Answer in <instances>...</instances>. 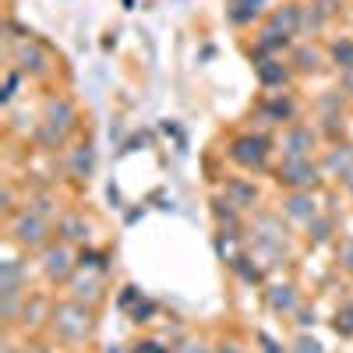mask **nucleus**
I'll return each mask as SVG.
<instances>
[{
	"instance_id": "37",
	"label": "nucleus",
	"mask_w": 353,
	"mask_h": 353,
	"mask_svg": "<svg viewBox=\"0 0 353 353\" xmlns=\"http://www.w3.org/2000/svg\"><path fill=\"white\" fill-rule=\"evenodd\" d=\"M258 339H261V350H265V353H279V346H276V343H272L269 336H265V332H261Z\"/></svg>"
},
{
	"instance_id": "30",
	"label": "nucleus",
	"mask_w": 353,
	"mask_h": 353,
	"mask_svg": "<svg viewBox=\"0 0 353 353\" xmlns=\"http://www.w3.org/2000/svg\"><path fill=\"white\" fill-rule=\"evenodd\" d=\"M25 81V74L18 71V68H11L8 64V71H4V92H0V103H4V106H11L14 99H18V85Z\"/></svg>"
},
{
	"instance_id": "4",
	"label": "nucleus",
	"mask_w": 353,
	"mask_h": 353,
	"mask_svg": "<svg viewBox=\"0 0 353 353\" xmlns=\"http://www.w3.org/2000/svg\"><path fill=\"white\" fill-rule=\"evenodd\" d=\"M53 219H46V216H39V212H32V209H21L18 212H11L8 216V241L18 248V251H43L50 241H53Z\"/></svg>"
},
{
	"instance_id": "36",
	"label": "nucleus",
	"mask_w": 353,
	"mask_h": 353,
	"mask_svg": "<svg viewBox=\"0 0 353 353\" xmlns=\"http://www.w3.org/2000/svg\"><path fill=\"white\" fill-rule=\"evenodd\" d=\"M339 188L346 191V198H353V170H350V173L343 176V181H339Z\"/></svg>"
},
{
	"instance_id": "39",
	"label": "nucleus",
	"mask_w": 353,
	"mask_h": 353,
	"mask_svg": "<svg viewBox=\"0 0 353 353\" xmlns=\"http://www.w3.org/2000/svg\"><path fill=\"white\" fill-rule=\"evenodd\" d=\"M103 353H131V350H128V346H124V343H110V346H106V350H103Z\"/></svg>"
},
{
	"instance_id": "25",
	"label": "nucleus",
	"mask_w": 353,
	"mask_h": 353,
	"mask_svg": "<svg viewBox=\"0 0 353 353\" xmlns=\"http://www.w3.org/2000/svg\"><path fill=\"white\" fill-rule=\"evenodd\" d=\"M346 96L339 92V88H329V92H321L314 103H311V110H314V117H346Z\"/></svg>"
},
{
	"instance_id": "24",
	"label": "nucleus",
	"mask_w": 353,
	"mask_h": 353,
	"mask_svg": "<svg viewBox=\"0 0 353 353\" xmlns=\"http://www.w3.org/2000/svg\"><path fill=\"white\" fill-rule=\"evenodd\" d=\"M325 50H329V64H332L339 74L353 71V36H336Z\"/></svg>"
},
{
	"instance_id": "6",
	"label": "nucleus",
	"mask_w": 353,
	"mask_h": 353,
	"mask_svg": "<svg viewBox=\"0 0 353 353\" xmlns=\"http://www.w3.org/2000/svg\"><path fill=\"white\" fill-rule=\"evenodd\" d=\"M78 254H74V248L71 244H64V241H50L43 251H39V258H36V269H39V276L50 283V286H68V279L78 272Z\"/></svg>"
},
{
	"instance_id": "28",
	"label": "nucleus",
	"mask_w": 353,
	"mask_h": 353,
	"mask_svg": "<svg viewBox=\"0 0 353 353\" xmlns=\"http://www.w3.org/2000/svg\"><path fill=\"white\" fill-rule=\"evenodd\" d=\"M170 353H216V346L205 339V336H184V339H176Z\"/></svg>"
},
{
	"instance_id": "38",
	"label": "nucleus",
	"mask_w": 353,
	"mask_h": 353,
	"mask_svg": "<svg viewBox=\"0 0 353 353\" xmlns=\"http://www.w3.org/2000/svg\"><path fill=\"white\" fill-rule=\"evenodd\" d=\"M0 353H21V346L14 339H4V346H0Z\"/></svg>"
},
{
	"instance_id": "31",
	"label": "nucleus",
	"mask_w": 353,
	"mask_h": 353,
	"mask_svg": "<svg viewBox=\"0 0 353 353\" xmlns=\"http://www.w3.org/2000/svg\"><path fill=\"white\" fill-rule=\"evenodd\" d=\"M290 353H325V346H321V339H314L311 332H297L290 343Z\"/></svg>"
},
{
	"instance_id": "26",
	"label": "nucleus",
	"mask_w": 353,
	"mask_h": 353,
	"mask_svg": "<svg viewBox=\"0 0 353 353\" xmlns=\"http://www.w3.org/2000/svg\"><path fill=\"white\" fill-rule=\"evenodd\" d=\"M325 25H329V14L321 11V8L314 4V0H307V4H304V14H301V36H307V39H311V36H318Z\"/></svg>"
},
{
	"instance_id": "40",
	"label": "nucleus",
	"mask_w": 353,
	"mask_h": 353,
	"mask_svg": "<svg viewBox=\"0 0 353 353\" xmlns=\"http://www.w3.org/2000/svg\"><path fill=\"white\" fill-rule=\"evenodd\" d=\"M57 353H78V350H71V346H64V350H57Z\"/></svg>"
},
{
	"instance_id": "21",
	"label": "nucleus",
	"mask_w": 353,
	"mask_h": 353,
	"mask_svg": "<svg viewBox=\"0 0 353 353\" xmlns=\"http://www.w3.org/2000/svg\"><path fill=\"white\" fill-rule=\"evenodd\" d=\"M265 14H269V0H226V21L237 28L258 25Z\"/></svg>"
},
{
	"instance_id": "19",
	"label": "nucleus",
	"mask_w": 353,
	"mask_h": 353,
	"mask_svg": "<svg viewBox=\"0 0 353 353\" xmlns=\"http://www.w3.org/2000/svg\"><path fill=\"white\" fill-rule=\"evenodd\" d=\"M265 307H269L272 314H279V318L301 311V290H297V283H293V279L272 283L269 290H265Z\"/></svg>"
},
{
	"instance_id": "11",
	"label": "nucleus",
	"mask_w": 353,
	"mask_h": 353,
	"mask_svg": "<svg viewBox=\"0 0 353 353\" xmlns=\"http://www.w3.org/2000/svg\"><path fill=\"white\" fill-rule=\"evenodd\" d=\"M11 68H18L25 78H46L50 74V53L36 39H18L11 46Z\"/></svg>"
},
{
	"instance_id": "20",
	"label": "nucleus",
	"mask_w": 353,
	"mask_h": 353,
	"mask_svg": "<svg viewBox=\"0 0 353 353\" xmlns=\"http://www.w3.org/2000/svg\"><path fill=\"white\" fill-rule=\"evenodd\" d=\"M57 226V241H64L71 248H85L92 241V219H85V212H61Z\"/></svg>"
},
{
	"instance_id": "10",
	"label": "nucleus",
	"mask_w": 353,
	"mask_h": 353,
	"mask_svg": "<svg viewBox=\"0 0 353 353\" xmlns=\"http://www.w3.org/2000/svg\"><path fill=\"white\" fill-rule=\"evenodd\" d=\"M258 121L261 124H272V128H286V124H297L301 117V103L293 99L290 92H265L254 106Z\"/></svg>"
},
{
	"instance_id": "2",
	"label": "nucleus",
	"mask_w": 353,
	"mask_h": 353,
	"mask_svg": "<svg viewBox=\"0 0 353 353\" xmlns=\"http://www.w3.org/2000/svg\"><path fill=\"white\" fill-rule=\"evenodd\" d=\"M46 329H50V336L61 343V346L78 350V346H88V343L96 339L99 318H96V307L64 297V301H53L50 318H46Z\"/></svg>"
},
{
	"instance_id": "27",
	"label": "nucleus",
	"mask_w": 353,
	"mask_h": 353,
	"mask_svg": "<svg viewBox=\"0 0 353 353\" xmlns=\"http://www.w3.org/2000/svg\"><path fill=\"white\" fill-rule=\"evenodd\" d=\"M304 230H307V241H311V244H321V241H329V237H332L336 219H332L329 212H318V216H314Z\"/></svg>"
},
{
	"instance_id": "22",
	"label": "nucleus",
	"mask_w": 353,
	"mask_h": 353,
	"mask_svg": "<svg viewBox=\"0 0 353 353\" xmlns=\"http://www.w3.org/2000/svg\"><path fill=\"white\" fill-rule=\"evenodd\" d=\"M64 163H68V173L74 176V181H88L92 170H96V149L88 141H78L64 152Z\"/></svg>"
},
{
	"instance_id": "16",
	"label": "nucleus",
	"mask_w": 353,
	"mask_h": 353,
	"mask_svg": "<svg viewBox=\"0 0 353 353\" xmlns=\"http://www.w3.org/2000/svg\"><path fill=\"white\" fill-rule=\"evenodd\" d=\"M301 14H304V4L301 0H286V4H279V8H269V14H265V28H272L276 36H283V39H297L301 36Z\"/></svg>"
},
{
	"instance_id": "34",
	"label": "nucleus",
	"mask_w": 353,
	"mask_h": 353,
	"mask_svg": "<svg viewBox=\"0 0 353 353\" xmlns=\"http://www.w3.org/2000/svg\"><path fill=\"white\" fill-rule=\"evenodd\" d=\"M339 92L353 103V71H346V74H339Z\"/></svg>"
},
{
	"instance_id": "29",
	"label": "nucleus",
	"mask_w": 353,
	"mask_h": 353,
	"mask_svg": "<svg viewBox=\"0 0 353 353\" xmlns=\"http://www.w3.org/2000/svg\"><path fill=\"white\" fill-rule=\"evenodd\" d=\"M336 265L346 276H353V233H343L336 241Z\"/></svg>"
},
{
	"instance_id": "33",
	"label": "nucleus",
	"mask_w": 353,
	"mask_h": 353,
	"mask_svg": "<svg viewBox=\"0 0 353 353\" xmlns=\"http://www.w3.org/2000/svg\"><path fill=\"white\" fill-rule=\"evenodd\" d=\"M170 350H173V346H163L159 339H141L134 353H170Z\"/></svg>"
},
{
	"instance_id": "15",
	"label": "nucleus",
	"mask_w": 353,
	"mask_h": 353,
	"mask_svg": "<svg viewBox=\"0 0 353 353\" xmlns=\"http://www.w3.org/2000/svg\"><path fill=\"white\" fill-rule=\"evenodd\" d=\"M254 78L265 92H286L290 81L297 78V71H293L290 61H283V57H261V61H254Z\"/></svg>"
},
{
	"instance_id": "32",
	"label": "nucleus",
	"mask_w": 353,
	"mask_h": 353,
	"mask_svg": "<svg viewBox=\"0 0 353 353\" xmlns=\"http://www.w3.org/2000/svg\"><path fill=\"white\" fill-rule=\"evenodd\" d=\"M0 209H4L8 216L18 212V209H14V184H11V181H4V188H0Z\"/></svg>"
},
{
	"instance_id": "3",
	"label": "nucleus",
	"mask_w": 353,
	"mask_h": 353,
	"mask_svg": "<svg viewBox=\"0 0 353 353\" xmlns=\"http://www.w3.org/2000/svg\"><path fill=\"white\" fill-rule=\"evenodd\" d=\"M78 106L71 96L64 92H53L43 99L39 106V121H36V141L43 145V149H64L68 138L78 131Z\"/></svg>"
},
{
	"instance_id": "18",
	"label": "nucleus",
	"mask_w": 353,
	"mask_h": 353,
	"mask_svg": "<svg viewBox=\"0 0 353 353\" xmlns=\"http://www.w3.org/2000/svg\"><path fill=\"white\" fill-rule=\"evenodd\" d=\"M290 68L297 71V74H318L321 68L329 64V50L321 46V43H311V39H304V43H297L290 50Z\"/></svg>"
},
{
	"instance_id": "13",
	"label": "nucleus",
	"mask_w": 353,
	"mask_h": 353,
	"mask_svg": "<svg viewBox=\"0 0 353 353\" xmlns=\"http://www.w3.org/2000/svg\"><path fill=\"white\" fill-rule=\"evenodd\" d=\"M28 265L14 254L0 261V301H25L28 297Z\"/></svg>"
},
{
	"instance_id": "14",
	"label": "nucleus",
	"mask_w": 353,
	"mask_h": 353,
	"mask_svg": "<svg viewBox=\"0 0 353 353\" xmlns=\"http://www.w3.org/2000/svg\"><path fill=\"white\" fill-rule=\"evenodd\" d=\"M318 166H321V176L325 181H343V176L353 170V141H329L325 149L318 152Z\"/></svg>"
},
{
	"instance_id": "17",
	"label": "nucleus",
	"mask_w": 353,
	"mask_h": 353,
	"mask_svg": "<svg viewBox=\"0 0 353 353\" xmlns=\"http://www.w3.org/2000/svg\"><path fill=\"white\" fill-rule=\"evenodd\" d=\"M219 194H223L230 205H237L244 216L258 212V205H261V191H258V184L251 181V176H226Z\"/></svg>"
},
{
	"instance_id": "9",
	"label": "nucleus",
	"mask_w": 353,
	"mask_h": 353,
	"mask_svg": "<svg viewBox=\"0 0 353 353\" xmlns=\"http://www.w3.org/2000/svg\"><path fill=\"white\" fill-rule=\"evenodd\" d=\"M68 297H71V301H81V304H88V307H99L103 297H106L103 269H96L92 261H81L78 272L68 279Z\"/></svg>"
},
{
	"instance_id": "12",
	"label": "nucleus",
	"mask_w": 353,
	"mask_h": 353,
	"mask_svg": "<svg viewBox=\"0 0 353 353\" xmlns=\"http://www.w3.org/2000/svg\"><path fill=\"white\" fill-rule=\"evenodd\" d=\"M276 212H279L290 226H307V223L321 212V205H318V194H314V191H283Z\"/></svg>"
},
{
	"instance_id": "35",
	"label": "nucleus",
	"mask_w": 353,
	"mask_h": 353,
	"mask_svg": "<svg viewBox=\"0 0 353 353\" xmlns=\"http://www.w3.org/2000/svg\"><path fill=\"white\" fill-rule=\"evenodd\" d=\"M21 353H57V350H50V346H43V343H25Z\"/></svg>"
},
{
	"instance_id": "1",
	"label": "nucleus",
	"mask_w": 353,
	"mask_h": 353,
	"mask_svg": "<svg viewBox=\"0 0 353 353\" xmlns=\"http://www.w3.org/2000/svg\"><path fill=\"white\" fill-rule=\"evenodd\" d=\"M244 241H248L251 254H254L261 265H279V261H286L290 251H293L290 223H286L279 212H272V209H258V212H251Z\"/></svg>"
},
{
	"instance_id": "7",
	"label": "nucleus",
	"mask_w": 353,
	"mask_h": 353,
	"mask_svg": "<svg viewBox=\"0 0 353 353\" xmlns=\"http://www.w3.org/2000/svg\"><path fill=\"white\" fill-rule=\"evenodd\" d=\"M276 152H279V159H318L321 134L314 131V124H304V121L286 124V128H279Z\"/></svg>"
},
{
	"instance_id": "5",
	"label": "nucleus",
	"mask_w": 353,
	"mask_h": 353,
	"mask_svg": "<svg viewBox=\"0 0 353 353\" xmlns=\"http://www.w3.org/2000/svg\"><path fill=\"white\" fill-rule=\"evenodd\" d=\"M272 152H276V141L269 134H261V131H241V134H233L230 145H226V159L237 170H244V173L269 170Z\"/></svg>"
},
{
	"instance_id": "8",
	"label": "nucleus",
	"mask_w": 353,
	"mask_h": 353,
	"mask_svg": "<svg viewBox=\"0 0 353 353\" xmlns=\"http://www.w3.org/2000/svg\"><path fill=\"white\" fill-rule=\"evenodd\" d=\"M272 176L283 191H318L325 181L318 159H279L272 166Z\"/></svg>"
},
{
	"instance_id": "23",
	"label": "nucleus",
	"mask_w": 353,
	"mask_h": 353,
	"mask_svg": "<svg viewBox=\"0 0 353 353\" xmlns=\"http://www.w3.org/2000/svg\"><path fill=\"white\" fill-rule=\"evenodd\" d=\"M50 307H53V301L36 297V293H28L25 304H21V314H18V329H39V325H46Z\"/></svg>"
}]
</instances>
